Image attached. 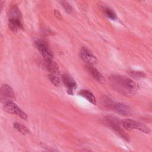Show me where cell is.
I'll use <instances>...</instances> for the list:
<instances>
[{
    "mask_svg": "<svg viewBox=\"0 0 152 152\" xmlns=\"http://www.w3.org/2000/svg\"><path fill=\"white\" fill-rule=\"evenodd\" d=\"M109 82L113 89L122 95L130 97L134 96L137 92V84L128 77L113 75L109 77Z\"/></svg>",
    "mask_w": 152,
    "mask_h": 152,
    "instance_id": "cell-1",
    "label": "cell"
},
{
    "mask_svg": "<svg viewBox=\"0 0 152 152\" xmlns=\"http://www.w3.org/2000/svg\"><path fill=\"white\" fill-rule=\"evenodd\" d=\"M102 104L109 110H112L121 116H128L131 114L129 107L124 104L113 102L107 97H104L102 99Z\"/></svg>",
    "mask_w": 152,
    "mask_h": 152,
    "instance_id": "cell-2",
    "label": "cell"
},
{
    "mask_svg": "<svg viewBox=\"0 0 152 152\" xmlns=\"http://www.w3.org/2000/svg\"><path fill=\"white\" fill-rule=\"evenodd\" d=\"M104 121L106 124L111 128V129H112L121 138L126 141H129L128 136L125 134L121 126V122H120L116 117L113 116H107L104 118Z\"/></svg>",
    "mask_w": 152,
    "mask_h": 152,
    "instance_id": "cell-3",
    "label": "cell"
},
{
    "mask_svg": "<svg viewBox=\"0 0 152 152\" xmlns=\"http://www.w3.org/2000/svg\"><path fill=\"white\" fill-rule=\"evenodd\" d=\"M121 125L123 128L126 130L138 129L145 134H148L150 132V129L145 124L132 119H125L121 121Z\"/></svg>",
    "mask_w": 152,
    "mask_h": 152,
    "instance_id": "cell-4",
    "label": "cell"
},
{
    "mask_svg": "<svg viewBox=\"0 0 152 152\" xmlns=\"http://www.w3.org/2000/svg\"><path fill=\"white\" fill-rule=\"evenodd\" d=\"M15 96L12 88L8 84H4L0 87V102L7 103L12 102Z\"/></svg>",
    "mask_w": 152,
    "mask_h": 152,
    "instance_id": "cell-5",
    "label": "cell"
},
{
    "mask_svg": "<svg viewBox=\"0 0 152 152\" xmlns=\"http://www.w3.org/2000/svg\"><path fill=\"white\" fill-rule=\"evenodd\" d=\"M2 109L5 112L9 113L16 115L23 119H27V114L24 112H23L18 106V105L16 104L13 102H8L4 104V105L2 107Z\"/></svg>",
    "mask_w": 152,
    "mask_h": 152,
    "instance_id": "cell-6",
    "label": "cell"
},
{
    "mask_svg": "<svg viewBox=\"0 0 152 152\" xmlns=\"http://www.w3.org/2000/svg\"><path fill=\"white\" fill-rule=\"evenodd\" d=\"M35 45L37 49L40 52L44 60L53 58L52 52L47 42L41 39L37 40L35 42Z\"/></svg>",
    "mask_w": 152,
    "mask_h": 152,
    "instance_id": "cell-7",
    "label": "cell"
},
{
    "mask_svg": "<svg viewBox=\"0 0 152 152\" xmlns=\"http://www.w3.org/2000/svg\"><path fill=\"white\" fill-rule=\"evenodd\" d=\"M81 59L87 64V65H94L97 63V60L96 56L86 47H82L80 51Z\"/></svg>",
    "mask_w": 152,
    "mask_h": 152,
    "instance_id": "cell-8",
    "label": "cell"
},
{
    "mask_svg": "<svg viewBox=\"0 0 152 152\" xmlns=\"http://www.w3.org/2000/svg\"><path fill=\"white\" fill-rule=\"evenodd\" d=\"M62 80L67 88V92L69 94L73 95L74 91L77 88V84L75 80L68 74H64L62 76Z\"/></svg>",
    "mask_w": 152,
    "mask_h": 152,
    "instance_id": "cell-9",
    "label": "cell"
},
{
    "mask_svg": "<svg viewBox=\"0 0 152 152\" xmlns=\"http://www.w3.org/2000/svg\"><path fill=\"white\" fill-rule=\"evenodd\" d=\"M86 69L88 74L95 80L99 82L105 81V78L103 75L92 65H86Z\"/></svg>",
    "mask_w": 152,
    "mask_h": 152,
    "instance_id": "cell-10",
    "label": "cell"
},
{
    "mask_svg": "<svg viewBox=\"0 0 152 152\" xmlns=\"http://www.w3.org/2000/svg\"><path fill=\"white\" fill-rule=\"evenodd\" d=\"M45 66L46 68L52 72L53 74H59L60 72L58 65L52 59H48L45 60Z\"/></svg>",
    "mask_w": 152,
    "mask_h": 152,
    "instance_id": "cell-11",
    "label": "cell"
},
{
    "mask_svg": "<svg viewBox=\"0 0 152 152\" xmlns=\"http://www.w3.org/2000/svg\"><path fill=\"white\" fill-rule=\"evenodd\" d=\"M78 95L82 96L83 97L85 98L89 102L92 103L93 104H96V99L93 94L88 90H81L78 93Z\"/></svg>",
    "mask_w": 152,
    "mask_h": 152,
    "instance_id": "cell-12",
    "label": "cell"
},
{
    "mask_svg": "<svg viewBox=\"0 0 152 152\" xmlns=\"http://www.w3.org/2000/svg\"><path fill=\"white\" fill-rule=\"evenodd\" d=\"M21 15L18 8L12 6L9 11V20H21Z\"/></svg>",
    "mask_w": 152,
    "mask_h": 152,
    "instance_id": "cell-13",
    "label": "cell"
},
{
    "mask_svg": "<svg viewBox=\"0 0 152 152\" xmlns=\"http://www.w3.org/2000/svg\"><path fill=\"white\" fill-rule=\"evenodd\" d=\"M13 126L17 131H18L19 132H20L23 135H26L30 133V131L29 130V129L27 127H26L25 125L21 124L15 122L14 123Z\"/></svg>",
    "mask_w": 152,
    "mask_h": 152,
    "instance_id": "cell-14",
    "label": "cell"
},
{
    "mask_svg": "<svg viewBox=\"0 0 152 152\" xmlns=\"http://www.w3.org/2000/svg\"><path fill=\"white\" fill-rule=\"evenodd\" d=\"M9 27L14 31L18 29L23 28V25L21 20H9Z\"/></svg>",
    "mask_w": 152,
    "mask_h": 152,
    "instance_id": "cell-15",
    "label": "cell"
},
{
    "mask_svg": "<svg viewBox=\"0 0 152 152\" xmlns=\"http://www.w3.org/2000/svg\"><path fill=\"white\" fill-rule=\"evenodd\" d=\"M104 15L112 20H115L117 18L116 14L110 8H106L104 9Z\"/></svg>",
    "mask_w": 152,
    "mask_h": 152,
    "instance_id": "cell-16",
    "label": "cell"
},
{
    "mask_svg": "<svg viewBox=\"0 0 152 152\" xmlns=\"http://www.w3.org/2000/svg\"><path fill=\"white\" fill-rule=\"evenodd\" d=\"M59 2L66 12H68L69 14L72 13V12L73 11V8H72V5L68 2L66 1H61Z\"/></svg>",
    "mask_w": 152,
    "mask_h": 152,
    "instance_id": "cell-17",
    "label": "cell"
},
{
    "mask_svg": "<svg viewBox=\"0 0 152 152\" xmlns=\"http://www.w3.org/2000/svg\"><path fill=\"white\" fill-rule=\"evenodd\" d=\"M49 79L50 81V82L56 87L59 86L60 85V80L59 78L56 77V75H55L54 74H49Z\"/></svg>",
    "mask_w": 152,
    "mask_h": 152,
    "instance_id": "cell-18",
    "label": "cell"
},
{
    "mask_svg": "<svg viewBox=\"0 0 152 152\" xmlns=\"http://www.w3.org/2000/svg\"><path fill=\"white\" fill-rule=\"evenodd\" d=\"M129 74L134 78H143L145 76V74L143 72L137 71H131L129 72Z\"/></svg>",
    "mask_w": 152,
    "mask_h": 152,
    "instance_id": "cell-19",
    "label": "cell"
},
{
    "mask_svg": "<svg viewBox=\"0 0 152 152\" xmlns=\"http://www.w3.org/2000/svg\"><path fill=\"white\" fill-rule=\"evenodd\" d=\"M54 15H55V17L59 19H61L62 18V16L61 15V13L59 12V11L57 10H54Z\"/></svg>",
    "mask_w": 152,
    "mask_h": 152,
    "instance_id": "cell-20",
    "label": "cell"
},
{
    "mask_svg": "<svg viewBox=\"0 0 152 152\" xmlns=\"http://www.w3.org/2000/svg\"><path fill=\"white\" fill-rule=\"evenodd\" d=\"M45 34H46L52 35V34H53V33H55V32H54L53 30H50V28H48V29H46V30H45Z\"/></svg>",
    "mask_w": 152,
    "mask_h": 152,
    "instance_id": "cell-21",
    "label": "cell"
}]
</instances>
